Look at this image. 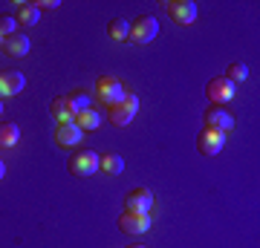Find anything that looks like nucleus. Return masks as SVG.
<instances>
[{"label":"nucleus","mask_w":260,"mask_h":248,"mask_svg":"<svg viewBox=\"0 0 260 248\" xmlns=\"http://www.w3.org/2000/svg\"><path fill=\"white\" fill-rule=\"evenodd\" d=\"M127 95V90H124V84L119 81V78H113V75H102L99 81H95V101L102 104L104 110L107 107H116V104H121V98Z\"/></svg>","instance_id":"obj_1"},{"label":"nucleus","mask_w":260,"mask_h":248,"mask_svg":"<svg viewBox=\"0 0 260 248\" xmlns=\"http://www.w3.org/2000/svg\"><path fill=\"white\" fill-rule=\"evenodd\" d=\"M136 113H139V95L127 92V95L121 98V104L107 107V121H110V124H116V127H124V124H130V121H133V116H136Z\"/></svg>","instance_id":"obj_2"},{"label":"nucleus","mask_w":260,"mask_h":248,"mask_svg":"<svg viewBox=\"0 0 260 248\" xmlns=\"http://www.w3.org/2000/svg\"><path fill=\"white\" fill-rule=\"evenodd\" d=\"M67 170H70L73 176H78V179L93 176L95 170H99V153H95V150H78V153H73V156H70Z\"/></svg>","instance_id":"obj_3"},{"label":"nucleus","mask_w":260,"mask_h":248,"mask_svg":"<svg viewBox=\"0 0 260 248\" xmlns=\"http://www.w3.org/2000/svg\"><path fill=\"white\" fill-rule=\"evenodd\" d=\"M159 32V20L150 18V15H139V18L130 23V35H127V44H148L153 41Z\"/></svg>","instance_id":"obj_4"},{"label":"nucleus","mask_w":260,"mask_h":248,"mask_svg":"<svg viewBox=\"0 0 260 248\" xmlns=\"http://www.w3.org/2000/svg\"><path fill=\"white\" fill-rule=\"evenodd\" d=\"M234 92H237V87H234L229 78H211V81L205 84V98L214 104V107H223V104H229L234 98Z\"/></svg>","instance_id":"obj_5"},{"label":"nucleus","mask_w":260,"mask_h":248,"mask_svg":"<svg viewBox=\"0 0 260 248\" xmlns=\"http://www.w3.org/2000/svg\"><path fill=\"white\" fill-rule=\"evenodd\" d=\"M165 12H168V18L174 20V23H179V26H191L197 20V3L194 0H168Z\"/></svg>","instance_id":"obj_6"},{"label":"nucleus","mask_w":260,"mask_h":248,"mask_svg":"<svg viewBox=\"0 0 260 248\" xmlns=\"http://www.w3.org/2000/svg\"><path fill=\"white\" fill-rule=\"evenodd\" d=\"M203 124L208 130H220V133H232L234 130V116L225 107H208V110L203 113Z\"/></svg>","instance_id":"obj_7"},{"label":"nucleus","mask_w":260,"mask_h":248,"mask_svg":"<svg viewBox=\"0 0 260 248\" xmlns=\"http://www.w3.org/2000/svg\"><path fill=\"white\" fill-rule=\"evenodd\" d=\"M223 145H225V133H220V130L203 127V133L197 136V150H200L203 156H217V153L223 150Z\"/></svg>","instance_id":"obj_8"},{"label":"nucleus","mask_w":260,"mask_h":248,"mask_svg":"<svg viewBox=\"0 0 260 248\" xmlns=\"http://www.w3.org/2000/svg\"><path fill=\"white\" fill-rule=\"evenodd\" d=\"M150 208H153V193L148 188H133L124 196V211L130 214H150Z\"/></svg>","instance_id":"obj_9"},{"label":"nucleus","mask_w":260,"mask_h":248,"mask_svg":"<svg viewBox=\"0 0 260 248\" xmlns=\"http://www.w3.org/2000/svg\"><path fill=\"white\" fill-rule=\"evenodd\" d=\"M23 87H26L23 73H18V69H0V101H3V98H12V95H18Z\"/></svg>","instance_id":"obj_10"},{"label":"nucleus","mask_w":260,"mask_h":248,"mask_svg":"<svg viewBox=\"0 0 260 248\" xmlns=\"http://www.w3.org/2000/svg\"><path fill=\"white\" fill-rule=\"evenodd\" d=\"M119 228L124 231V234H133V237L148 234L150 231V214H130V211H124L119 217Z\"/></svg>","instance_id":"obj_11"},{"label":"nucleus","mask_w":260,"mask_h":248,"mask_svg":"<svg viewBox=\"0 0 260 248\" xmlns=\"http://www.w3.org/2000/svg\"><path fill=\"white\" fill-rule=\"evenodd\" d=\"M3 52L9 58H23V55H29V49H32V41H29L23 32H15V35H9V38H3V46H0Z\"/></svg>","instance_id":"obj_12"},{"label":"nucleus","mask_w":260,"mask_h":248,"mask_svg":"<svg viewBox=\"0 0 260 248\" xmlns=\"http://www.w3.org/2000/svg\"><path fill=\"white\" fill-rule=\"evenodd\" d=\"M81 138H84V133L75 127V121H70V124H58L55 127V145L64 147V150L81 145Z\"/></svg>","instance_id":"obj_13"},{"label":"nucleus","mask_w":260,"mask_h":248,"mask_svg":"<svg viewBox=\"0 0 260 248\" xmlns=\"http://www.w3.org/2000/svg\"><path fill=\"white\" fill-rule=\"evenodd\" d=\"M49 113H52V119H55L58 124H70V121H75V110H73V104H70V98H67V95L52 98Z\"/></svg>","instance_id":"obj_14"},{"label":"nucleus","mask_w":260,"mask_h":248,"mask_svg":"<svg viewBox=\"0 0 260 248\" xmlns=\"http://www.w3.org/2000/svg\"><path fill=\"white\" fill-rule=\"evenodd\" d=\"M38 20H41V12H38L35 3H18L15 6V23H18V29H29V26H35Z\"/></svg>","instance_id":"obj_15"},{"label":"nucleus","mask_w":260,"mask_h":248,"mask_svg":"<svg viewBox=\"0 0 260 248\" xmlns=\"http://www.w3.org/2000/svg\"><path fill=\"white\" fill-rule=\"evenodd\" d=\"M99 170H104L110 176H119L124 170V159L119 153H99Z\"/></svg>","instance_id":"obj_16"},{"label":"nucleus","mask_w":260,"mask_h":248,"mask_svg":"<svg viewBox=\"0 0 260 248\" xmlns=\"http://www.w3.org/2000/svg\"><path fill=\"white\" fill-rule=\"evenodd\" d=\"M102 124V113L95 110V107H90V110H84L75 116V127L81 130V133H90V130H95Z\"/></svg>","instance_id":"obj_17"},{"label":"nucleus","mask_w":260,"mask_h":248,"mask_svg":"<svg viewBox=\"0 0 260 248\" xmlns=\"http://www.w3.org/2000/svg\"><path fill=\"white\" fill-rule=\"evenodd\" d=\"M20 141V127L15 121H3L0 124V147H15Z\"/></svg>","instance_id":"obj_18"},{"label":"nucleus","mask_w":260,"mask_h":248,"mask_svg":"<svg viewBox=\"0 0 260 248\" xmlns=\"http://www.w3.org/2000/svg\"><path fill=\"white\" fill-rule=\"evenodd\" d=\"M107 35L113 38V41H121V44H127V35H130V23L124 18H113L110 23H107Z\"/></svg>","instance_id":"obj_19"},{"label":"nucleus","mask_w":260,"mask_h":248,"mask_svg":"<svg viewBox=\"0 0 260 248\" xmlns=\"http://www.w3.org/2000/svg\"><path fill=\"white\" fill-rule=\"evenodd\" d=\"M67 98H70V104H73V110H75V116L78 113H84V110H90L93 107V98L87 95L84 90H73V92H67Z\"/></svg>","instance_id":"obj_20"},{"label":"nucleus","mask_w":260,"mask_h":248,"mask_svg":"<svg viewBox=\"0 0 260 248\" xmlns=\"http://www.w3.org/2000/svg\"><path fill=\"white\" fill-rule=\"evenodd\" d=\"M225 78L237 87V84H243L246 78H249V66L246 64H229V69H225Z\"/></svg>","instance_id":"obj_21"},{"label":"nucleus","mask_w":260,"mask_h":248,"mask_svg":"<svg viewBox=\"0 0 260 248\" xmlns=\"http://www.w3.org/2000/svg\"><path fill=\"white\" fill-rule=\"evenodd\" d=\"M15 32H20L18 23H15V15L0 12V38H9V35H15Z\"/></svg>","instance_id":"obj_22"},{"label":"nucleus","mask_w":260,"mask_h":248,"mask_svg":"<svg viewBox=\"0 0 260 248\" xmlns=\"http://www.w3.org/2000/svg\"><path fill=\"white\" fill-rule=\"evenodd\" d=\"M38 12H44V9H58V0H44V3H35Z\"/></svg>","instance_id":"obj_23"},{"label":"nucleus","mask_w":260,"mask_h":248,"mask_svg":"<svg viewBox=\"0 0 260 248\" xmlns=\"http://www.w3.org/2000/svg\"><path fill=\"white\" fill-rule=\"evenodd\" d=\"M3 176H6V165H3V162H0V179H3Z\"/></svg>","instance_id":"obj_24"},{"label":"nucleus","mask_w":260,"mask_h":248,"mask_svg":"<svg viewBox=\"0 0 260 248\" xmlns=\"http://www.w3.org/2000/svg\"><path fill=\"white\" fill-rule=\"evenodd\" d=\"M124 248H145V245H124Z\"/></svg>","instance_id":"obj_25"},{"label":"nucleus","mask_w":260,"mask_h":248,"mask_svg":"<svg viewBox=\"0 0 260 248\" xmlns=\"http://www.w3.org/2000/svg\"><path fill=\"white\" fill-rule=\"evenodd\" d=\"M0 113H3V101H0Z\"/></svg>","instance_id":"obj_26"},{"label":"nucleus","mask_w":260,"mask_h":248,"mask_svg":"<svg viewBox=\"0 0 260 248\" xmlns=\"http://www.w3.org/2000/svg\"><path fill=\"white\" fill-rule=\"evenodd\" d=\"M0 46H3V38H0Z\"/></svg>","instance_id":"obj_27"}]
</instances>
